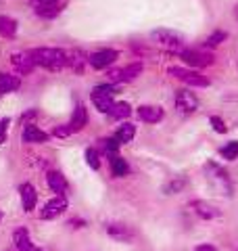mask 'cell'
Here are the masks:
<instances>
[{"mask_svg":"<svg viewBox=\"0 0 238 251\" xmlns=\"http://www.w3.org/2000/svg\"><path fill=\"white\" fill-rule=\"evenodd\" d=\"M113 94H115V86L113 84H100V86H94L92 88L90 99H92L94 107H96L100 113L111 115V111H113V107H115Z\"/></svg>","mask_w":238,"mask_h":251,"instance_id":"2","label":"cell"},{"mask_svg":"<svg viewBox=\"0 0 238 251\" xmlns=\"http://www.w3.org/2000/svg\"><path fill=\"white\" fill-rule=\"evenodd\" d=\"M86 63H88V57H86L82 50H71V52H67V67H71L75 74H82L84 72Z\"/></svg>","mask_w":238,"mask_h":251,"instance_id":"21","label":"cell"},{"mask_svg":"<svg viewBox=\"0 0 238 251\" xmlns=\"http://www.w3.org/2000/svg\"><path fill=\"white\" fill-rule=\"evenodd\" d=\"M9 126H11V117H2V120H0V145L6 143V134H9Z\"/></svg>","mask_w":238,"mask_h":251,"instance_id":"34","label":"cell"},{"mask_svg":"<svg viewBox=\"0 0 238 251\" xmlns=\"http://www.w3.org/2000/svg\"><path fill=\"white\" fill-rule=\"evenodd\" d=\"M11 63H13V67L17 69L19 74H31L36 69V63L31 61L29 57V52H15L13 57H11Z\"/></svg>","mask_w":238,"mask_h":251,"instance_id":"16","label":"cell"},{"mask_svg":"<svg viewBox=\"0 0 238 251\" xmlns=\"http://www.w3.org/2000/svg\"><path fill=\"white\" fill-rule=\"evenodd\" d=\"M59 0H34V4H57Z\"/></svg>","mask_w":238,"mask_h":251,"instance_id":"37","label":"cell"},{"mask_svg":"<svg viewBox=\"0 0 238 251\" xmlns=\"http://www.w3.org/2000/svg\"><path fill=\"white\" fill-rule=\"evenodd\" d=\"M140 72H142V63H132V65L123 67V82L136 80V77L140 75Z\"/></svg>","mask_w":238,"mask_h":251,"instance_id":"29","label":"cell"},{"mask_svg":"<svg viewBox=\"0 0 238 251\" xmlns=\"http://www.w3.org/2000/svg\"><path fill=\"white\" fill-rule=\"evenodd\" d=\"M98 151L94 147H90V149H86V163L92 168V170H98L100 168V159H98Z\"/></svg>","mask_w":238,"mask_h":251,"instance_id":"31","label":"cell"},{"mask_svg":"<svg viewBox=\"0 0 238 251\" xmlns=\"http://www.w3.org/2000/svg\"><path fill=\"white\" fill-rule=\"evenodd\" d=\"M46 180H48V186L52 188L54 193H59V195H65V193H67L69 184H67V180H65V176H63L61 172L50 170L48 174H46Z\"/></svg>","mask_w":238,"mask_h":251,"instance_id":"20","label":"cell"},{"mask_svg":"<svg viewBox=\"0 0 238 251\" xmlns=\"http://www.w3.org/2000/svg\"><path fill=\"white\" fill-rule=\"evenodd\" d=\"M130 115H132V107L130 103H123V100L115 103L113 111H111V117H115V120H128Z\"/></svg>","mask_w":238,"mask_h":251,"instance_id":"26","label":"cell"},{"mask_svg":"<svg viewBox=\"0 0 238 251\" xmlns=\"http://www.w3.org/2000/svg\"><path fill=\"white\" fill-rule=\"evenodd\" d=\"M4 218V214H2V209H0V220H2Z\"/></svg>","mask_w":238,"mask_h":251,"instance_id":"38","label":"cell"},{"mask_svg":"<svg viewBox=\"0 0 238 251\" xmlns=\"http://www.w3.org/2000/svg\"><path fill=\"white\" fill-rule=\"evenodd\" d=\"M21 140L25 145H40V143H46V140H48V132L40 130L36 124H23Z\"/></svg>","mask_w":238,"mask_h":251,"instance_id":"8","label":"cell"},{"mask_svg":"<svg viewBox=\"0 0 238 251\" xmlns=\"http://www.w3.org/2000/svg\"><path fill=\"white\" fill-rule=\"evenodd\" d=\"M138 117L142 122H146V124H157V122H161L163 120V109L161 107H157V105H140L138 107Z\"/></svg>","mask_w":238,"mask_h":251,"instance_id":"15","label":"cell"},{"mask_svg":"<svg viewBox=\"0 0 238 251\" xmlns=\"http://www.w3.org/2000/svg\"><path fill=\"white\" fill-rule=\"evenodd\" d=\"M27 52L31 61L36 63V67H44V69H50V72H61L63 67H67V50L40 46V49H31Z\"/></svg>","mask_w":238,"mask_h":251,"instance_id":"1","label":"cell"},{"mask_svg":"<svg viewBox=\"0 0 238 251\" xmlns=\"http://www.w3.org/2000/svg\"><path fill=\"white\" fill-rule=\"evenodd\" d=\"M111 172H113V176L117 178H123V176H128L130 174V166H128V161L123 159V157H111Z\"/></svg>","mask_w":238,"mask_h":251,"instance_id":"23","label":"cell"},{"mask_svg":"<svg viewBox=\"0 0 238 251\" xmlns=\"http://www.w3.org/2000/svg\"><path fill=\"white\" fill-rule=\"evenodd\" d=\"M69 134H73L69 126H57V128L52 130V136H57V138H67Z\"/></svg>","mask_w":238,"mask_h":251,"instance_id":"35","label":"cell"},{"mask_svg":"<svg viewBox=\"0 0 238 251\" xmlns=\"http://www.w3.org/2000/svg\"><path fill=\"white\" fill-rule=\"evenodd\" d=\"M34 13L42 19H52L61 13V6H59V2L57 4H34Z\"/></svg>","mask_w":238,"mask_h":251,"instance_id":"24","label":"cell"},{"mask_svg":"<svg viewBox=\"0 0 238 251\" xmlns=\"http://www.w3.org/2000/svg\"><path fill=\"white\" fill-rule=\"evenodd\" d=\"M65 209H67V199L63 197V195H59V197L50 199V201L42 207V211H40V218H42V220H52V218L61 216Z\"/></svg>","mask_w":238,"mask_h":251,"instance_id":"9","label":"cell"},{"mask_svg":"<svg viewBox=\"0 0 238 251\" xmlns=\"http://www.w3.org/2000/svg\"><path fill=\"white\" fill-rule=\"evenodd\" d=\"M100 149L105 151L109 157H115L117 155V149H119V143L115 138H102L100 140Z\"/></svg>","mask_w":238,"mask_h":251,"instance_id":"30","label":"cell"},{"mask_svg":"<svg viewBox=\"0 0 238 251\" xmlns=\"http://www.w3.org/2000/svg\"><path fill=\"white\" fill-rule=\"evenodd\" d=\"M107 234L111 239H115L119 243H128L134 239V232L130 226H125V224H119V222H111L107 224Z\"/></svg>","mask_w":238,"mask_h":251,"instance_id":"12","label":"cell"},{"mask_svg":"<svg viewBox=\"0 0 238 251\" xmlns=\"http://www.w3.org/2000/svg\"><path fill=\"white\" fill-rule=\"evenodd\" d=\"M19 197H21L23 211H27V214H31V211L36 209V205H38V193H36L34 184L23 182V184L19 186Z\"/></svg>","mask_w":238,"mask_h":251,"instance_id":"10","label":"cell"},{"mask_svg":"<svg viewBox=\"0 0 238 251\" xmlns=\"http://www.w3.org/2000/svg\"><path fill=\"white\" fill-rule=\"evenodd\" d=\"M119 59V50L115 49H100L88 54V65L94 69H111V65Z\"/></svg>","mask_w":238,"mask_h":251,"instance_id":"6","label":"cell"},{"mask_svg":"<svg viewBox=\"0 0 238 251\" xmlns=\"http://www.w3.org/2000/svg\"><path fill=\"white\" fill-rule=\"evenodd\" d=\"M13 239H15V247H17L19 251H38L34 241H31V237H29L27 228H17L13 234Z\"/></svg>","mask_w":238,"mask_h":251,"instance_id":"17","label":"cell"},{"mask_svg":"<svg viewBox=\"0 0 238 251\" xmlns=\"http://www.w3.org/2000/svg\"><path fill=\"white\" fill-rule=\"evenodd\" d=\"M69 128L71 132H79V130H84L86 126H88V111H86V107L82 103H77L75 109H73V113H71V120H69Z\"/></svg>","mask_w":238,"mask_h":251,"instance_id":"14","label":"cell"},{"mask_svg":"<svg viewBox=\"0 0 238 251\" xmlns=\"http://www.w3.org/2000/svg\"><path fill=\"white\" fill-rule=\"evenodd\" d=\"M134 136H136V126L130 124V122H123V124H121V126H119V128L115 130V134H113V138L117 140L119 145L132 143Z\"/></svg>","mask_w":238,"mask_h":251,"instance_id":"18","label":"cell"},{"mask_svg":"<svg viewBox=\"0 0 238 251\" xmlns=\"http://www.w3.org/2000/svg\"><path fill=\"white\" fill-rule=\"evenodd\" d=\"M184 186H186V178L178 176V178H173L171 182H167V186H165V193H167V195H176V193L184 191Z\"/></svg>","mask_w":238,"mask_h":251,"instance_id":"28","label":"cell"},{"mask_svg":"<svg viewBox=\"0 0 238 251\" xmlns=\"http://www.w3.org/2000/svg\"><path fill=\"white\" fill-rule=\"evenodd\" d=\"M180 57L188 63L190 69H203V67H209L215 63L213 52H209L207 49H184Z\"/></svg>","mask_w":238,"mask_h":251,"instance_id":"5","label":"cell"},{"mask_svg":"<svg viewBox=\"0 0 238 251\" xmlns=\"http://www.w3.org/2000/svg\"><path fill=\"white\" fill-rule=\"evenodd\" d=\"M207 170L211 172V176H209L211 182L221 188V195H230V188L232 186H230V178H228L226 172L221 170L217 163H207Z\"/></svg>","mask_w":238,"mask_h":251,"instance_id":"11","label":"cell"},{"mask_svg":"<svg viewBox=\"0 0 238 251\" xmlns=\"http://www.w3.org/2000/svg\"><path fill=\"white\" fill-rule=\"evenodd\" d=\"M176 107L180 109L182 113H196L198 111V107H201V103H198V99H196V94L194 92H190V90H178L176 92Z\"/></svg>","mask_w":238,"mask_h":251,"instance_id":"7","label":"cell"},{"mask_svg":"<svg viewBox=\"0 0 238 251\" xmlns=\"http://www.w3.org/2000/svg\"><path fill=\"white\" fill-rule=\"evenodd\" d=\"M19 86H21L19 75H15V74H0V97L19 90Z\"/></svg>","mask_w":238,"mask_h":251,"instance_id":"19","label":"cell"},{"mask_svg":"<svg viewBox=\"0 0 238 251\" xmlns=\"http://www.w3.org/2000/svg\"><path fill=\"white\" fill-rule=\"evenodd\" d=\"M17 19L6 17V15H0V36L2 38H15L17 36Z\"/></svg>","mask_w":238,"mask_h":251,"instance_id":"22","label":"cell"},{"mask_svg":"<svg viewBox=\"0 0 238 251\" xmlns=\"http://www.w3.org/2000/svg\"><path fill=\"white\" fill-rule=\"evenodd\" d=\"M153 40L161 46V49H165V50H169V52H180L182 54V50H184V38H182L178 31H171V29H155L153 34Z\"/></svg>","mask_w":238,"mask_h":251,"instance_id":"3","label":"cell"},{"mask_svg":"<svg viewBox=\"0 0 238 251\" xmlns=\"http://www.w3.org/2000/svg\"><path fill=\"white\" fill-rule=\"evenodd\" d=\"M107 77H109V84H121L123 82V69H117V67H113V69H109L107 72Z\"/></svg>","mask_w":238,"mask_h":251,"instance_id":"33","label":"cell"},{"mask_svg":"<svg viewBox=\"0 0 238 251\" xmlns=\"http://www.w3.org/2000/svg\"><path fill=\"white\" fill-rule=\"evenodd\" d=\"M219 155L224 157V159H228V161L238 159V140H232V143L224 145V147L219 149Z\"/></svg>","mask_w":238,"mask_h":251,"instance_id":"27","label":"cell"},{"mask_svg":"<svg viewBox=\"0 0 238 251\" xmlns=\"http://www.w3.org/2000/svg\"><path fill=\"white\" fill-rule=\"evenodd\" d=\"M209 124L213 126V130H215L217 134H226V132H228L226 122L221 120V117H217V115H211V117H209Z\"/></svg>","mask_w":238,"mask_h":251,"instance_id":"32","label":"cell"},{"mask_svg":"<svg viewBox=\"0 0 238 251\" xmlns=\"http://www.w3.org/2000/svg\"><path fill=\"white\" fill-rule=\"evenodd\" d=\"M169 75H173L180 82H184L186 86H192V88H205V86H209L207 77L201 72L190 69V67H169Z\"/></svg>","mask_w":238,"mask_h":251,"instance_id":"4","label":"cell"},{"mask_svg":"<svg viewBox=\"0 0 238 251\" xmlns=\"http://www.w3.org/2000/svg\"><path fill=\"white\" fill-rule=\"evenodd\" d=\"M190 207H192L194 214L198 218H203V220H213V218L219 216V209L215 205H211L209 201H203V199L192 201V203H190Z\"/></svg>","mask_w":238,"mask_h":251,"instance_id":"13","label":"cell"},{"mask_svg":"<svg viewBox=\"0 0 238 251\" xmlns=\"http://www.w3.org/2000/svg\"><path fill=\"white\" fill-rule=\"evenodd\" d=\"M226 38H228V34L226 31H221V29H215L211 36H207L205 38V42H203V49H217V46L221 44V42H226Z\"/></svg>","mask_w":238,"mask_h":251,"instance_id":"25","label":"cell"},{"mask_svg":"<svg viewBox=\"0 0 238 251\" xmlns=\"http://www.w3.org/2000/svg\"><path fill=\"white\" fill-rule=\"evenodd\" d=\"M194 251H217V249L213 247V245H198Z\"/></svg>","mask_w":238,"mask_h":251,"instance_id":"36","label":"cell"}]
</instances>
